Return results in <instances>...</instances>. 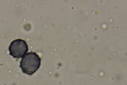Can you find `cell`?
<instances>
[{
    "mask_svg": "<svg viewBox=\"0 0 127 85\" xmlns=\"http://www.w3.org/2000/svg\"><path fill=\"white\" fill-rule=\"evenodd\" d=\"M41 60L35 52H29L22 58L19 66L24 73L31 75L40 68Z\"/></svg>",
    "mask_w": 127,
    "mask_h": 85,
    "instance_id": "1",
    "label": "cell"
},
{
    "mask_svg": "<svg viewBox=\"0 0 127 85\" xmlns=\"http://www.w3.org/2000/svg\"><path fill=\"white\" fill-rule=\"evenodd\" d=\"M28 50V45L25 41L20 39L12 42L9 47V54L14 58H19L23 57Z\"/></svg>",
    "mask_w": 127,
    "mask_h": 85,
    "instance_id": "2",
    "label": "cell"
}]
</instances>
